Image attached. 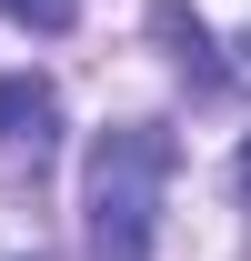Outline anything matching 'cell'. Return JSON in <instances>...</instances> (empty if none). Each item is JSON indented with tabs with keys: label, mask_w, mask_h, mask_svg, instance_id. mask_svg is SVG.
I'll use <instances>...</instances> for the list:
<instances>
[{
	"label": "cell",
	"mask_w": 251,
	"mask_h": 261,
	"mask_svg": "<svg viewBox=\"0 0 251 261\" xmlns=\"http://www.w3.org/2000/svg\"><path fill=\"white\" fill-rule=\"evenodd\" d=\"M161 191H171V141L151 121L101 130V151H91V241H101V261H141L151 251Z\"/></svg>",
	"instance_id": "obj_1"
},
{
	"label": "cell",
	"mask_w": 251,
	"mask_h": 261,
	"mask_svg": "<svg viewBox=\"0 0 251 261\" xmlns=\"http://www.w3.org/2000/svg\"><path fill=\"white\" fill-rule=\"evenodd\" d=\"M51 130H61V100L51 81H0V151H51Z\"/></svg>",
	"instance_id": "obj_2"
},
{
	"label": "cell",
	"mask_w": 251,
	"mask_h": 261,
	"mask_svg": "<svg viewBox=\"0 0 251 261\" xmlns=\"http://www.w3.org/2000/svg\"><path fill=\"white\" fill-rule=\"evenodd\" d=\"M0 10H10L20 31H70V20H81V0H0Z\"/></svg>",
	"instance_id": "obj_3"
},
{
	"label": "cell",
	"mask_w": 251,
	"mask_h": 261,
	"mask_svg": "<svg viewBox=\"0 0 251 261\" xmlns=\"http://www.w3.org/2000/svg\"><path fill=\"white\" fill-rule=\"evenodd\" d=\"M241 191H251V151H241Z\"/></svg>",
	"instance_id": "obj_4"
}]
</instances>
